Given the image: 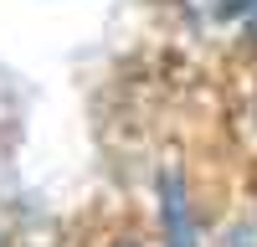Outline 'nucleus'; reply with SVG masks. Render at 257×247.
I'll return each mask as SVG.
<instances>
[{
  "mask_svg": "<svg viewBox=\"0 0 257 247\" xmlns=\"http://www.w3.org/2000/svg\"><path fill=\"white\" fill-rule=\"evenodd\" d=\"M160 221H165V247H196V221H190L185 180L175 170H165V180H160Z\"/></svg>",
  "mask_w": 257,
  "mask_h": 247,
  "instance_id": "obj_1",
  "label": "nucleus"
},
{
  "mask_svg": "<svg viewBox=\"0 0 257 247\" xmlns=\"http://www.w3.org/2000/svg\"><path fill=\"white\" fill-rule=\"evenodd\" d=\"M257 6V0H211V16L216 21H237V16H247Z\"/></svg>",
  "mask_w": 257,
  "mask_h": 247,
  "instance_id": "obj_2",
  "label": "nucleus"
},
{
  "mask_svg": "<svg viewBox=\"0 0 257 247\" xmlns=\"http://www.w3.org/2000/svg\"><path fill=\"white\" fill-rule=\"evenodd\" d=\"M237 247H257V242H252V237H247V232H242V237H237Z\"/></svg>",
  "mask_w": 257,
  "mask_h": 247,
  "instance_id": "obj_3",
  "label": "nucleus"
}]
</instances>
